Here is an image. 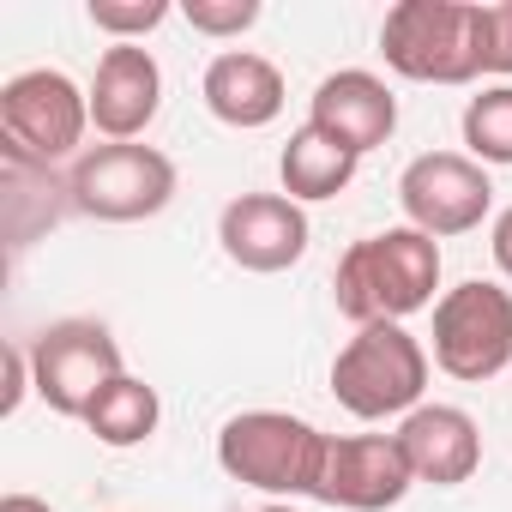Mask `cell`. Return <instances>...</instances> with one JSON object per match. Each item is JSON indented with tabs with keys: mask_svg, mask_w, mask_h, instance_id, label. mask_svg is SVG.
I'll list each match as a JSON object with an SVG mask.
<instances>
[{
	"mask_svg": "<svg viewBox=\"0 0 512 512\" xmlns=\"http://www.w3.org/2000/svg\"><path fill=\"white\" fill-rule=\"evenodd\" d=\"M434 368L482 386L500 368H512V290L470 278L434 302Z\"/></svg>",
	"mask_w": 512,
	"mask_h": 512,
	"instance_id": "ba28073f",
	"label": "cell"
},
{
	"mask_svg": "<svg viewBox=\"0 0 512 512\" xmlns=\"http://www.w3.org/2000/svg\"><path fill=\"white\" fill-rule=\"evenodd\" d=\"M356 169H362V157H356V151H344L338 139H326V133H320V127H308V121L290 133V145H284V157H278L284 193H290L296 205L338 199V193L356 181Z\"/></svg>",
	"mask_w": 512,
	"mask_h": 512,
	"instance_id": "2e32d148",
	"label": "cell"
},
{
	"mask_svg": "<svg viewBox=\"0 0 512 512\" xmlns=\"http://www.w3.org/2000/svg\"><path fill=\"white\" fill-rule=\"evenodd\" d=\"M428 392V350L404 326H362L332 356V398L356 422L410 416Z\"/></svg>",
	"mask_w": 512,
	"mask_h": 512,
	"instance_id": "277c9868",
	"label": "cell"
},
{
	"mask_svg": "<svg viewBox=\"0 0 512 512\" xmlns=\"http://www.w3.org/2000/svg\"><path fill=\"white\" fill-rule=\"evenodd\" d=\"M31 386L55 416L85 422V410L103 398V386H115L127 374L121 344L103 320H55L43 326L31 344Z\"/></svg>",
	"mask_w": 512,
	"mask_h": 512,
	"instance_id": "52a82bcc",
	"label": "cell"
},
{
	"mask_svg": "<svg viewBox=\"0 0 512 512\" xmlns=\"http://www.w3.org/2000/svg\"><path fill=\"white\" fill-rule=\"evenodd\" d=\"M434 290H440V241L410 223L350 241L332 272V302L356 332L404 326L410 314L434 308Z\"/></svg>",
	"mask_w": 512,
	"mask_h": 512,
	"instance_id": "6da1fadb",
	"label": "cell"
},
{
	"mask_svg": "<svg viewBox=\"0 0 512 512\" xmlns=\"http://www.w3.org/2000/svg\"><path fill=\"white\" fill-rule=\"evenodd\" d=\"M410 488H416V470H410L398 434H332L314 500L344 506V512H386Z\"/></svg>",
	"mask_w": 512,
	"mask_h": 512,
	"instance_id": "8fae6325",
	"label": "cell"
},
{
	"mask_svg": "<svg viewBox=\"0 0 512 512\" xmlns=\"http://www.w3.org/2000/svg\"><path fill=\"white\" fill-rule=\"evenodd\" d=\"M181 175L157 145H91L73 169H67V205L97 217V223H145L157 211H169Z\"/></svg>",
	"mask_w": 512,
	"mask_h": 512,
	"instance_id": "8992f818",
	"label": "cell"
},
{
	"mask_svg": "<svg viewBox=\"0 0 512 512\" xmlns=\"http://www.w3.org/2000/svg\"><path fill=\"white\" fill-rule=\"evenodd\" d=\"M0 133L13 163H79L91 133V91H79L61 67H25L0 85Z\"/></svg>",
	"mask_w": 512,
	"mask_h": 512,
	"instance_id": "5b68a950",
	"label": "cell"
},
{
	"mask_svg": "<svg viewBox=\"0 0 512 512\" xmlns=\"http://www.w3.org/2000/svg\"><path fill=\"white\" fill-rule=\"evenodd\" d=\"M260 512H296V506H290V500H266Z\"/></svg>",
	"mask_w": 512,
	"mask_h": 512,
	"instance_id": "d4e9b609",
	"label": "cell"
},
{
	"mask_svg": "<svg viewBox=\"0 0 512 512\" xmlns=\"http://www.w3.org/2000/svg\"><path fill=\"white\" fill-rule=\"evenodd\" d=\"M332 434L290 410H241L217 428V464L229 482L260 488L272 500H314Z\"/></svg>",
	"mask_w": 512,
	"mask_h": 512,
	"instance_id": "7a4b0ae2",
	"label": "cell"
},
{
	"mask_svg": "<svg viewBox=\"0 0 512 512\" xmlns=\"http://www.w3.org/2000/svg\"><path fill=\"white\" fill-rule=\"evenodd\" d=\"M308 211L290 193H235L217 211V241H223V260L241 272H290L302 253H308Z\"/></svg>",
	"mask_w": 512,
	"mask_h": 512,
	"instance_id": "30bf717a",
	"label": "cell"
},
{
	"mask_svg": "<svg viewBox=\"0 0 512 512\" xmlns=\"http://www.w3.org/2000/svg\"><path fill=\"white\" fill-rule=\"evenodd\" d=\"M308 127H320L326 139H338L344 151L368 157L380 151L392 133H398V97L380 73L368 67H344V73H326L314 85V103H308Z\"/></svg>",
	"mask_w": 512,
	"mask_h": 512,
	"instance_id": "7c38bea8",
	"label": "cell"
},
{
	"mask_svg": "<svg viewBox=\"0 0 512 512\" xmlns=\"http://www.w3.org/2000/svg\"><path fill=\"white\" fill-rule=\"evenodd\" d=\"M380 55L398 79H416V85L482 79L476 0H398L380 25Z\"/></svg>",
	"mask_w": 512,
	"mask_h": 512,
	"instance_id": "3957f363",
	"label": "cell"
},
{
	"mask_svg": "<svg viewBox=\"0 0 512 512\" xmlns=\"http://www.w3.org/2000/svg\"><path fill=\"white\" fill-rule=\"evenodd\" d=\"M398 446H404L416 482H434V488H458L482 464V428L458 404H416L398 422Z\"/></svg>",
	"mask_w": 512,
	"mask_h": 512,
	"instance_id": "5bb4252c",
	"label": "cell"
},
{
	"mask_svg": "<svg viewBox=\"0 0 512 512\" xmlns=\"http://www.w3.org/2000/svg\"><path fill=\"white\" fill-rule=\"evenodd\" d=\"M488 247H494V266L512 278V205L494 217V235H488Z\"/></svg>",
	"mask_w": 512,
	"mask_h": 512,
	"instance_id": "603a6c76",
	"label": "cell"
},
{
	"mask_svg": "<svg viewBox=\"0 0 512 512\" xmlns=\"http://www.w3.org/2000/svg\"><path fill=\"white\" fill-rule=\"evenodd\" d=\"M0 512H55V506L37 500V494H7V500H0Z\"/></svg>",
	"mask_w": 512,
	"mask_h": 512,
	"instance_id": "cb8c5ba5",
	"label": "cell"
},
{
	"mask_svg": "<svg viewBox=\"0 0 512 512\" xmlns=\"http://www.w3.org/2000/svg\"><path fill=\"white\" fill-rule=\"evenodd\" d=\"M464 145L482 169H512V85H488L464 103Z\"/></svg>",
	"mask_w": 512,
	"mask_h": 512,
	"instance_id": "ac0fdd59",
	"label": "cell"
},
{
	"mask_svg": "<svg viewBox=\"0 0 512 512\" xmlns=\"http://www.w3.org/2000/svg\"><path fill=\"white\" fill-rule=\"evenodd\" d=\"M163 109V67L151 49L139 43H115L103 49L97 73H91V127L109 139V145H127L139 139Z\"/></svg>",
	"mask_w": 512,
	"mask_h": 512,
	"instance_id": "4fadbf2b",
	"label": "cell"
},
{
	"mask_svg": "<svg viewBox=\"0 0 512 512\" xmlns=\"http://www.w3.org/2000/svg\"><path fill=\"white\" fill-rule=\"evenodd\" d=\"M476 55L482 73L512 85V0H476Z\"/></svg>",
	"mask_w": 512,
	"mask_h": 512,
	"instance_id": "ffe728a7",
	"label": "cell"
},
{
	"mask_svg": "<svg viewBox=\"0 0 512 512\" xmlns=\"http://www.w3.org/2000/svg\"><path fill=\"white\" fill-rule=\"evenodd\" d=\"M199 97H205V109L223 121V127H235V133H260V127H272L278 115H284V73H278V61H266V55H253V49H223V55H211V67H205V79H199Z\"/></svg>",
	"mask_w": 512,
	"mask_h": 512,
	"instance_id": "9a60e30c",
	"label": "cell"
},
{
	"mask_svg": "<svg viewBox=\"0 0 512 512\" xmlns=\"http://www.w3.org/2000/svg\"><path fill=\"white\" fill-rule=\"evenodd\" d=\"M169 13H175L169 0H91V7H85V19L103 37H115V43H145Z\"/></svg>",
	"mask_w": 512,
	"mask_h": 512,
	"instance_id": "d6986e66",
	"label": "cell"
},
{
	"mask_svg": "<svg viewBox=\"0 0 512 512\" xmlns=\"http://www.w3.org/2000/svg\"><path fill=\"white\" fill-rule=\"evenodd\" d=\"M157 422H163V398H157V386H145L139 374H121L115 386H103V398L85 410V428H91L103 446H115V452L145 446V440L157 434Z\"/></svg>",
	"mask_w": 512,
	"mask_h": 512,
	"instance_id": "e0dca14e",
	"label": "cell"
},
{
	"mask_svg": "<svg viewBox=\"0 0 512 512\" xmlns=\"http://www.w3.org/2000/svg\"><path fill=\"white\" fill-rule=\"evenodd\" d=\"M181 19L199 37H241V31L260 25V0H187Z\"/></svg>",
	"mask_w": 512,
	"mask_h": 512,
	"instance_id": "44dd1931",
	"label": "cell"
},
{
	"mask_svg": "<svg viewBox=\"0 0 512 512\" xmlns=\"http://www.w3.org/2000/svg\"><path fill=\"white\" fill-rule=\"evenodd\" d=\"M25 392H37V386H31V350H25V344H7V398H0V410L19 416Z\"/></svg>",
	"mask_w": 512,
	"mask_h": 512,
	"instance_id": "7402d4cb",
	"label": "cell"
},
{
	"mask_svg": "<svg viewBox=\"0 0 512 512\" xmlns=\"http://www.w3.org/2000/svg\"><path fill=\"white\" fill-rule=\"evenodd\" d=\"M398 205L410 229L446 241L482 229V217L494 211V181L470 151H422L398 175Z\"/></svg>",
	"mask_w": 512,
	"mask_h": 512,
	"instance_id": "9c48e42d",
	"label": "cell"
}]
</instances>
